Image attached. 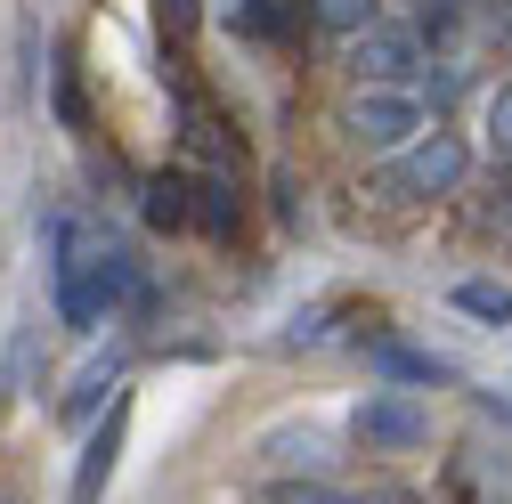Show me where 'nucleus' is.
<instances>
[{"mask_svg":"<svg viewBox=\"0 0 512 504\" xmlns=\"http://www.w3.org/2000/svg\"><path fill=\"white\" fill-rule=\"evenodd\" d=\"M358 431H366V439H382V448H407V439H423V415H415V407H399V399H374V407L358 415Z\"/></svg>","mask_w":512,"mask_h":504,"instance_id":"obj_1","label":"nucleus"}]
</instances>
